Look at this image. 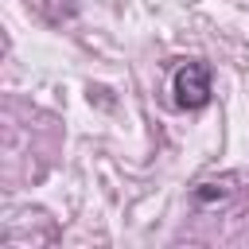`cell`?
Instances as JSON below:
<instances>
[{"instance_id":"2","label":"cell","mask_w":249,"mask_h":249,"mask_svg":"<svg viewBox=\"0 0 249 249\" xmlns=\"http://www.w3.org/2000/svg\"><path fill=\"white\" fill-rule=\"evenodd\" d=\"M237 183H241V175H237V171H226V175H218V179H202V183H195V187H191V198H195L198 206H218V202L233 198Z\"/></svg>"},{"instance_id":"1","label":"cell","mask_w":249,"mask_h":249,"mask_svg":"<svg viewBox=\"0 0 249 249\" xmlns=\"http://www.w3.org/2000/svg\"><path fill=\"white\" fill-rule=\"evenodd\" d=\"M171 93H175V105L187 109V113L210 105V93H214V86H210V66H206L202 58H187V62L171 74Z\"/></svg>"}]
</instances>
